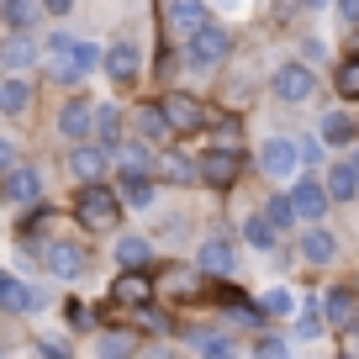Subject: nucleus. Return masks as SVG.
<instances>
[{"label":"nucleus","mask_w":359,"mask_h":359,"mask_svg":"<svg viewBox=\"0 0 359 359\" xmlns=\"http://www.w3.org/2000/svg\"><path fill=\"white\" fill-rule=\"evenodd\" d=\"M95 64H101V53H95V43H85V37H64L58 32L53 43H48V69H53L58 85H79Z\"/></svg>","instance_id":"f257e3e1"},{"label":"nucleus","mask_w":359,"mask_h":359,"mask_svg":"<svg viewBox=\"0 0 359 359\" xmlns=\"http://www.w3.org/2000/svg\"><path fill=\"white\" fill-rule=\"evenodd\" d=\"M74 212H79V222H85L90 233H111V227L122 222V201H116V191H106V185H85Z\"/></svg>","instance_id":"f03ea898"},{"label":"nucleus","mask_w":359,"mask_h":359,"mask_svg":"<svg viewBox=\"0 0 359 359\" xmlns=\"http://www.w3.org/2000/svg\"><path fill=\"white\" fill-rule=\"evenodd\" d=\"M269 90H275L280 101L302 106V101H312V95H317V74H312V64H285V69H275Z\"/></svg>","instance_id":"7ed1b4c3"},{"label":"nucleus","mask_w":359,"mask_h":359,"mask_svg":"<svg viewBox=\"0 0 359 359\" xmlns=\"http://www.w3.org/2000/svg\"><path fill=\"white\" fill-rule=\"evenodd\" d=\"M227 48H233V37H227L222 27L212 22V27H201V32H196L191 43H185V58H191L196 69H217V64L227 58Z\"/></svg>","instance_id":"20e7f679"},{"label":"nucleus","mask_w":359,"mask_h":359,"mask_svg":"<svg viewBox=\"0 0 359 359\" xmlns=\"http://www.w3.org/2000/svg\"><path fill=\"white\" fill-rule=\"evenodd\" d=\"M101 64H106V74H111L116 85H133V79L143 74V48H137L133 37H116V43L106 48V58H101Z\"/></svg>","instance_id":"39448f33"},{"label":"nucleus","mask_w":359,"mask_h":359,"mask_svg":"<svg viewBox=\"0 0 359 359\" xmlns=\"http://www.w3.org/2000/svg\"><path fill=\"white\" fill-rule=\"evenodd\" d=\"M0 196L11 206H37V196H43V175H37L32 164H16L11 175H0Z\"/></svg>","instance_id":"423d86ee"},{"label":"nucleus","mask_w":359,"mask_h":359,"mask_svg":"<svg viewBox=\"0 0 359 359\" xmlns=\"http://www.w3.org/2000/svg\"><path fill=\"white\" fill-rule=\"evenodd\" d=\"M296 164H302V154H296L291 137H269V143L259 148V169H264L269 180H291Z\"/></svg>","instance_id":"0eeeda50"},{"label":"nucleus","mask_w":359,"mask_h":359,"mask_svg":"<svg viewBox=\"0 0 359 359\" xmlns=\"http://www.w3.org/2000/svg\"><path fill=\"white\" fill-rule=\"evenodd\" d=\"M238 164H243V158H238L233 148H212L206 158H196V175H201L212 191H227V185L238 180Z\"/></svg>","instance_id":"6e6552de"},{"label":"nucleus","mask_w":359,"mask_h":359,"mask_svg":"<svg viewBox=\"0 0 359 359\" xmlns=\"http://www.w3.org/2000/svg\"><path fill=\"white\" fill-rule=\"evenodd\" d=\"M291 212H296V222H323V212H327V185H317L312 175L296 180V191H291Z\"/></svg>","instance_id":"1a4fd4ad"},{"label":"nucleus","mask_w":359,"mask_h":359,"mask_svg":"<svg viewBox=\"0 0 359 359\" xmlns=\"http://www.w3.org/2000/svg\"><path fill=\"white\" fill-rule=\"evenodd\" d=\"M58 133L74 137V143H85V137H95V106L85 101V95H74V101H64V111H58Z\"/></svg>","instance_id":"9d476101"},{"label":"nucleus","mask_w":359,"mask_h":359,"mask_svg":"<svg viewBox=\"0 0 359 359\" xmlns=\"http://www.w3.org/2000/svg\"><path fill=\"white\" fill-rule=\"evenodd\" d=\"M164 116H169V127L175 133H201L212 116H206V106L196 101V95H169L164 101Z\"/></svg>","instance_id":"9b49d317"},{"label":"nucleus","mask_w":359,"mask_h":359,"mask_svg":"<svg viewBox=\"0 0 359 359\" xmlns=\"http://www.w3.org/2000/svg\"><path fill=\"white\" fill-rule=\"evenodd\" d=\"M43 264H48V275H58V280H74V275H85V248L58 238V243L43 248Z\"/></svg>","instance_id":"f8f14e48"},{"label":"nucleus","mask_w":359,"mask_h":359,"mask_svg":"<svg viewBox=\"0 0 359 359\" xmlns=\"http://www.w3.org/2000/svg\"><path fill=\"white\" fill-rule=\"evenodd\" d=\"M164 22L175 27V32L185 37V43H191V37L201 32V27H212V16H206V6H201V0H175V6H164Z\"/></svg>","instance_id":"ddd939ff"},{"label":"nucleus","mask_w":359,"mask_h":359,"mask_svg":"<svg viewBox=\"0 0 359 359\" xmlns=\"http://www.w3.org/2000/svg\"><path fill=\"white\" fill-rule=\"evenodd\" d=\"M106 164H111V154H106L101 143H79L74 154H69V169H74V175L85 180V185H101Z\"/></svg>","instance_id":"4468645a"},{"label":"nucleus","mask_w":359,"mask_h":359,"mask_svg":"<svg viewBox=\"0 0 359 359\" xmlns=\"http://www.w3.org/2000/svg\"><path fill=\"white\" fill-rule=\"evenodd\" d=\"M32 306H43V291H32L27 280L0 269V312H32Z\"/></svg>","instance_id":"2eb2a0df"},{"label":"nucleus","mask_w":359,"mask_h":359,"mask_svg":"<svg viewBox=\"0 0 359 359\" xmlns=\"http://www.w3.org/2000/svg\"><path fill=\"white\" fill-rule=\"evenodd\" d=\"M233 264H238V254H233V243H227V233H212L201 243V269L206 275H233Z\"/></svg>","instance_id":"dca6fc26"},{"label":"nucleus","mask_w":359,"mask_h":359,"mask_svg":"<svg viewBox=\"0 0 359 359\" xmlns=\"http://www.w3.org/2000/svg\"><path fill=\"white\" fill-rule=\"evenodd\" d=\"M175 133V127H169V116H164V106H137V143H164V137Z\"/></svg>","instance_id":"f3484780"},{"label":"nucleus","mask_w":359,"mask_h":359,"mask_svg":"<svg viewBox=\"0 0 359 359\" xmlns=\"http://www.w3.org/2000/svg\"><path fill=\"white\" fill-rule=\"evenodd\" d=\"M302 254H306V264H333V259H338V238L327 233V227H306Z\"/></svg>","instance_id":"a211bd4d"},{"label":"nucleus","mask_w":359,"mask_h":359,"mask_svg":"<svg viewBox=\"0 0 359 359\" xmlns=\"http://www.w3.org/2000/svg\"><path fill=\"white\" fill-rule=\"evenodd\" d=\"M148 259H154V243H148V238H122V243H116V264H122V275H143Z\"/></svg>","instance_id":"6ab92c4d"},{"label":"nucleus","mask_w":359,"mask_h":359,"mask_svg":"<svg viewBox=\"0 0 359 359\" xmlns=\"http://www.w3.org/2000/svg\"><path fill=\"white\" fill-rule=\"evenodd\" d=\"M148 296H154V285H148V275H122V280L111 285V302L116 306H148Z\"/></svg>","instance_id":"aec40b11"},{"label":"nucleus","mask_w":359,"mask_h":359,"mask_svg":"<svg viewBox=\"0 0 359 359\" xmlns=\"http://www.w3.org/2000/svg\"><path fill=\"white\" fill-rule=\"evenodd\" d=\"M116 158H122V175L127 180H148V169H154L148 143H116Z\"/></svg>","instance_id":"412c9836"},{"label":"nucleus","mask_w":359,"mask_h":359,"mask_svg":"<svg viewBox=\"0 0 359 359\" xmlns=\"http://www.w3.org/2000/svg\"><path fill=\"white\" fill-rule=\"evenodd\" d=\"M43 6H32V0H6V6H0V22L6 27H16V37H22V27H32V22H43Z\"/></svg>","instance_id":"4be33fe9"},{"label":"nucleus","mask_w":359,"mask_h":359,"mask_svg":"<svg viewBox=\"0 0 359 359\" xmlns=\"http://www.w3.org/2000/svg\"><path fill=\"white\" fill-rule=\"evenodd\" d=\"M354 191H359V175H354V164H333V175H327V201H354Z\"/></svg>","instance_id":"5701e85b"},{"label":"nucleus","mask_w":359,"mask_h":359,"mask_svg":"<svg viewBox=\"0 0 359 359\" xmlns=\"http://www.w3.org/2000/svg\"><path fill=\"white\" fill-rule=\"evenodd\" d=\"M27 101H32V90H27V79H6V85H0V111H6V116L27 111Z\"/></svg>","instance_id":"b1692460"},{"label":"nucleus","mask_w":359,"mask_h":359,"mask_svg":"<svg viewBox=\"0 0 359 359\" xmlns=\"http://www.w3.org/2000/svg\"><path fill=\"white\" fill-rule=\"evenodd\" d=\"M37 58L32 37H6V48H0V64H11V69H27Z\"/></svg>","instance_id":"393cba45"},{"label":"nucleus","mask_w":359,"mask_h":359,"mask_svg":"<svg viewBox=\"0 0 359 359\" xmlns=\"http://www.w3.org/2000/svg\"><path fill=\"white\" fill-rule=\"evenodd\" d=\"M323 323H327L323 306L306 296V306H296V333H302V338H323Z\"/></svg>","instance_id":"a878e982"},{"label":"nucleus","mask_w":359,"mask_h":359,"mask_svg":"<svg viewBox=\"0 0 359 359\" xmlns=\"http://www.w3.org/2000/svg\"><path fill=\"white\" fill-rule=\"evenodd\" d=\"M164 180H169V185H196V180H201V175H196V158L169 154V158H164Z\"/></svg>","instance_id":"bb28decb"},{"label":"nucleus","mask_w":359,"mask_h":359,"mask_svg":"<svg viewBox=\"0 0 359 359\" xmlns=\"http://www.w3.org/2000/svg\"><path fill=\"white\" fill-rule=\"evenodd\" d=\"M323 317H327L333 327L354 323V296H348V291H327V306H323Z\"/></svg>","instance_id":"cd10ccee"},{"label":"nucleus","mask_w":359,"mask_h":359,"mask_svg":"<svg viewBox=\"0 0 359 359\" xmlns=\"http://www.w3.org/2000/svg\"><path fill=\"white\" fill-rule=\"evenodd\" d=\"M133 333H101V344H95V354L101 359H133Z\"/></svg>","instance_id":"c85d7f7f"},{"label":"nucleus","mask_w":359,"mask_h":359,"mask_svg":"<svg viewBox=\"0 0 359 359\" xmlns=\"http://www.w3.org/2000/svg\"><path fill=\"white\" fill-rule=\"evenodd\" d=\"M264 222L275 227V233H285V227L296 222V212H291V196H269V201H264Z\"/></svg>","instance_id":"c756f323"},{"label":"nucleus","mask_w":359,"mask_h":359,"mask_svg":"<svg viewBox=\"0 0 359 359\" xmlns=\"http://www.w3.org/2000/svg\"><path fill=\"white\" fill-rule=\"evenodd\" d=\"M348 137H354V116L327 111V116H323V143H348Z\"/></svg>","instance_id":"7c9ffc66"},{"label":"nucleus","mask_w":359,"mask_h":359,"mask_svg":"<svg viewBox=\"0 0 359 359\" xmlns=\"http://www.w3.org/2000/svg\"><path fill=\"white\" fill-rule=\"evenodd\" d=\"M243 238H248L254 248H275V238H280V233H275V227L264 222V212H254V217L243 222Z\"/></svg>","instance_id":"2f4dec72"},{"label":"nucleus","mask_w":359,"mask_h":359,"mask_svg":"<svg viewBox=\"0 0 359 359\" xmlns=\"http://www.w3.org/2000/svg\"><path fill=\"white\" fill-rule=\"evenodd\" d=\"M116 133H122V111H116V106H95V137H101V143H116Z\"/></svg>","instance_id":"473e14b6"},{"label":"nucleus","mask_w":359,"mask_h":359,"mask_svg":"<svg viewBox=\"0 0 359 359\" xmlns=\"http://www.w3.org/2000/svg\"><path fill=\"white\" fill-rule=\"evenodd\" d=\"M116 201L122 206H154V185H148V180H122Z\"/></svg>","instance_id":"72a5a7b5"},{"label":"nucleus","mask_w":359,"mask_h":359,"mask_svg":"<svg viewBox=\"0 0 359 359\" xmlns=\"http://www.w3.org/2000/svg\"><path fill=\"white\" fill-rule=\"evenodd\" d=\"M191 338L206 348V359H238V348H233V338H227V333L222 338H217V333H191Z\"/></svg>","instance_id":"f704fd0d"},{"label":"nucleus","mask_w":359,"mask_h":359,"mask_svg":"<svg viewBox=\"0 0 359 359\" xmlns=\"http://www.w3.org/2000/svg\"><path fill=\"white\" fill-rule=\"evenodd\" d=\"M338 95H344V101H359V58H344V64H338Z\"/></svg>","instance_id":"c9c22d12"},{"label":"nucleus","mask_w":359,"mask_h":359,"mask_svg":"<svg viewBox=\"0 0 359 359\" xmlns=\"http://www.w3.org/2000/svg\"><path fill=\"white\" fill-rule=\"evenodd\" d=\"M133 323H137V327H154V333H169V317L158 312V306H137Z\"/></svg>","instance_id":"e433bc0d"},{"label":"nucleus","mask_w":359,"mask_h":359,"mask_svg":"<svg viewBox=\"0 0 359 359\" xmlns=\"http://www.w3.org/2000/svg\"><path fill=\"white\" fill-rule=\"evenodd\" d=\"M254 359H291V348L280 344V338H259V348H254Z\"/></svg>","instance_id":"4c0bfd02"},{"label":"nucleus","mask_w":359,"mask_h":359,"mask_svg":"<svg viewBox=\"0 0 359 359\" xmlns=\"http://www.w3.org/2000/svg\"><path fill=\"white\" fill-rule=\"evenodd\" d=\"M264 306H269V312H296L291 291H269V296H264Z\"/></svg>","instance_id":"58836bf2"},{"label":"nucleus","mask_w":359,"mask_h":359,"mask_svg":"<svg viewBox=\"0 0 359 359\" xmlns=\"http://www.w3.org/2000/svg\"><path fill=\"white\" fill-rule=\"evenodd\" d=\"M11 169H16V154H11V143L0 137V175H11Z\"/></svg>","instance_id":"ea45409f"},{"label":"nucleus","mask_w":359,"mask_h":359,"mask_svg":"<svg viewBox=\"0 0 359 359\" xmlns=\"http://www.w3.org/2000/svg\"><path fill=\"white\" fill-rule=\"evenodd\" d=\"M338 16H344L348 27H359V0H344V6H338Z\"/></svg>","instance_id":"a19ab883"},{"label":"nucleus","mask_w":359,"mask_h":359,"mask_svg":"<svg viewBox=\"0 0 359 359\" xmlns=\"http://www.w3.org/2000/svg\"><path fill=\"white\" fill-rule=\"evenodd\" d=\"M43 359H69V348L53 344V338H43Z\"/></svg>","instance_id":"79ce46f5"},{"label":"nucleus","mask_w":359,"mask_h":359,"mask_svg":"<svg viewBox=\"0 0 359 359\" xmlns=\"http://www.w3.org/2000/svg\"><path fill=\"white\" fill-rule=\"evenodd\" d=\"M348 58H359V32H354V37H348Z\"/></svg>","instance_id":"37998d69"},{"label":"nucleus","mask_w":359,"mask_h":359,"mask_svg":"<svg viewBox=\"0 0 359 359\" xmlns=\"http://www.w3.org/2000/svg\"><path fill=\"white\" fill-rule=\"evenodd\" d=\"M348 164H354V175H359V154H354V158H348Z\"/></svg>","instance_id":"c03bdc74"},{"label":"nucleus","mask_w":359,"mask_h":359,"mask_svg":"<svg viewBox=\"0 0 359 359\" xmlns=\"http://www.w3.org/2000/svg\"><path fill=\"white\" fill-rule=\"evenodd\" d=\"M0 359H6V344H0Z\"/></svg>","instance_id":"a18cd8bd"},{"label":"nucleus","mask_w":359,"mask_h":359,"mask_svg":"<svg viewBox=\"0 0 359 359\" xmlns=\"http://www.w3.org/2000/svg\"><path fill=\"white\" fill-rule=\"evenodd\" d=\"M344 359H348V354H344Z\"/></svg>","instance_id":"49530a36"}]
</instances>
